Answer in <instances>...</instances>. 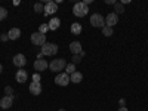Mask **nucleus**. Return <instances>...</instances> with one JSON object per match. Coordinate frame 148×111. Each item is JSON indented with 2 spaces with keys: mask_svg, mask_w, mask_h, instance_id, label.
<instances>
[{
  "mask_svg": "<svg viewBox=\"0 0 148 111\" xmlns=\"http://www.w3.org/2000/svg\"><path fill=\"white\" fill-rule=\"evenodd\" d=\"M71 61H73L74 65H77V64L82 62V56H80V55H73V59H71Z\"/></svg>",
  "mask_w": 148,
  "mask_h": 111,
  "instance_id": "5701e85b",
  "label": "nucleus"
},
{
  "mask_svg": "<svg viewBox=\"0 0 148 111\" xmlns=\"http://www.w3.org/2000/svg\"><path fill=\"white\" fill-rule=\"evenodd\" d=\"M3 71V67H2V64H0V73H2Z\"/></svg>",
  "mask_w": 148,
  "mask_h": 111,
  "instance_id": "473e14b6",
  "label": "nucleus"
},
{
  "mask_svg": "<svg viewBox=\"0 0 148 111\" xmlns=\"http://www.w3.org/2000/svg\"><path fill=\"white\" fill-rule=\"evenodd\" d=\"M105 3H107V5H116L114 0H105Z\"/></svg>",
  "mask_w": 148,
  "mask_h": 111,
  "instance_id": "c756f323",
  "label": "nucleus"
},
{
  "mask_svg": "<svg viewBox=\"0 0 148 111\" xmlns=\"http://www.w3.org/2000/svg\"><path fill=\"white\" fill-rule=\"evenodd\" d=\"M8 16V10L5 8H0V21H3Z\"/></svg>",
  "mask_w": 148,
  "mask_h": 111,
  "instance_id": "b1692460",
  "label": "nucleus"
},
{
  "mask_svg": "<svg viewBox=\"0 0 148 111\" xmlns=\"http://www.w3.org/2000/svg\"><path fill=\"white\" fill-rule=\"evenodd\" d=\"M58 111H65V110H64V108H61V110H58Z\"/></svg>",
  "mask_w": 148,
  "mask_h": 111,
  "instance_id": "72a5a7b5",
  "label": "nucleus"
},
{
  "mask_svg": "<svg viewBox=\"0 0 148 111\" xmlns=\"http://www.w3.org/2000/svg\"><path fill=\"white\" fill-rule=\"evenodd\" d=\"M49 68V64L46 59H36L34 61V70L36 71H45Z\"/></svg>",
  "mask_w": 148,
  "mask_h": 111,
  "instance_id": "1a4fd4ad",
  "label": "nucleus"
},
{
  "mask_svg": "<svg viewBox=\"0 0 148 111\" xmlns=\"http://www.w3.org/2000/svg\"><path fill=\"white\" fill-rule=\"evenodd\" d=\"M102 34L104 36H107V37H110V36H113V28H111V27H104L102 28Z\"/></svg>",
  "mask_w": 148,
  "mask_h": 111,
  "instance_id": "412c9836",
  "label": "nucleus"
},
{
  "mask_svg": "<svg viewBox=\"0 0 148 111\" xmlns=\"http://www.w3.org/2000/svg\"><path fill=\"white\" fill-rule=\"evenodd\" d=\"M70 30H71V33H73V34H80L83 28H82V24H79V22H74V24H71Z\"/></svg>",
  "mask_w": 148,
  "mask_h": 111,
  "instance_id": "a211bd4d",
  "label": "nucleus"
},
{
  "mask_svg": "<svg viewBox=\"0 0 148 111\" xmlns=\"http://www.w3.org/2000/svg\"><path fill=\"white\" fill-rule=\"evenodd\" d=\"M55 83L58 84V86H67L68 83H70V76L64 71V73H59L58 76L55 77Z\"/></svg>",
  "mask_w": 148,
  "mask_h": 111,
  "instance_id": "0eeeda50",
  "label": "nucleus"
},
{
  "mask_svg": "<svg viewBox=\"0 0 148 111\" xmlns=\"http://www.w3.org/2000/svg\"><path fill=\"white\" fill-rule=\"evenodd\" d=\"M8 37H9V40H16L21 37V30L19 28H10L9 33H8Z\"/></svg>",
  "mask_w": 148,
  "mask_h": 111,
  "instance_id": "2eb2a0df",
  "label": "nucleus"
},
{
  "mask_svg": "<svg viewBox=\"0 0 148 111\" xmlns=\"http://www.w3.org/2000/svg\"><path fill=\"white\" fill-rule=\"evenodd\" d=\"M47 25H49V30L55 31V30H58L59 25H61V19H59V18H52L51 21L47 22Z\"/></svg>",
  "mask_w": 148,
  "mask_h": 111,
  "instance_id": "dca6fc26",
  "label": "nucleus"
},
{
  "mask_svg": "<svg viewBox=\"0 0 148 111\" xmlns=\"http://www.w3.org/2000/svg\"><path fill=\"white\" fill-rule=\"evenodd\" d=\"M123 12H125V6H123L120 2H116V5H114V14L116 15H121Z\"/></svg>",
  "mask_w": 148,
  "mask_h": 111,
  "instance_id": "6ab92c4d",
  "label": "nucleus"
},
{
  "mask_svg": "<svg viewBox=\"0 0 148 111\" xmlns=\"http://www.w3.org/2000/svg\"><path fill=\"white\" fill-rule=\"evenodd\" d=\"M119 104H120V107H125V105H126V101H125V99H120Z\"/></svg>",
  "mask_w": 148,
  "mask_h": 111,
  "instance_id": "c85d7f7f",
  "label": "nucleus"
},
{
  "mask_svg": "<svg viewBox=\"0 0 148 111\" xmlns=\"http://www.w3.org/2000/svg\"><path fill=\"white\" fill-rule=\"evenodd\" d=\"M90 24L96 28H104L105 27V18L101 14H93L90 16Z\"/></svg>",
  "mask_w": 148,
  "mask_h": 111,
  "instance_id": "20e7f679",
  "label": "nucleus"
},
{
  "mask_svg": "<svg viewBox=\"0 0 148 111\" xmlns=\"http://www.w3.org/2000/svg\"><path fill=\"white\" fill-rule=\"evenodd\" d=\"M14 64H15V67L22 68L24 65L27 64V59H25V56H24L22 53H16V55L14 56Z\"/></svg>",
  "mask_w": 148,
  "mask_h": 111,
  "instance_id": "9b49d317",
  "label": "nucleus"
},
{
  "mask_svg": "<svg viewBox=\"0 0 148 111\" xmlns=\"http://www.w3.org/2000/svg\"><path fill=\"white\" fill-rule=\"evenodd\" d=\"M9 40V37H8V34H0V42H8Z\"/></svg>",
  "mask_w": 148,
  "mask_h": 111,
  "instance_id": "cd10ccee",
  "label": "nucleus"
},
{
  "mask_svg": "<svg viewBox=\"0 0 148 111\" xmlns=\"http://www.w3.org/2000/svg\"><path fill=\"white\" fill-rule=\"evenodd\" d=\"M58 12V5H56V2H46V5H45V12L43 14L46 15V16H49V15H53V14H56Z\"/></svg>",
  "mask_w": 148,
  "mask_h": 111,
  "instance_id": "423d86ee",
  "label": "nucleus"
},
{
  "mask_svg": "<svg viewBox=\"0 0 148 111\" xmlns=\"http://www.w3.org/2000/svg\"><path fill=\"white\" fill-rule=\"evenodd\" d=\"M31 43L36 45V46H43L46 43V36L42 34V33H39V31L33 33L31 34Z\"/></svg>",
  "mask_w": 148,
  "mask_h": 111,
  "instance_id": "39448f33",
  "label": "nucleus"
},
{
  "mask_svg": "<svg viewBox=\"0 0 148 111\" xmlns=\"http://www.w3.org/2000/svg\"><path fill=\"white\" fill-rule=\"evenodd\" d=\"M82 80H83V74L80 71H76V73H73L70 76V82L71 83H80Z\"/></svg>",
  "mask_w": 148,
  "mask_h": 111,
  "instance_id": "f3484780",
  "label": "nucleus"
},
{
  "mask_svg": "<svg viewBox=\"0 0 148 111\" xmlns=\"http://www.w3.org/2000/svg\"><path fill=\"white\" fill-rule=\"evenodd\" d=\"M65 73L68 74V76H71L73 73H76V65H74L73 62H71V64H67V67H65Z\"/></svg>",
  "mask_w": 148,
  "mask_h": 111,
  "instance_id": "aec40b11",
  "label": "nucleus"
},
{
  "mask_svg": "<svg viewBox=\"0 0 148 111\" xmlns=\"http://www.w3.org/2000/svg\"><path fill=\"white\" fill-rule=\"evenodd\" d=\"M40 79H42V77H40V74H39V73H34V74H33V82L40 83Z\"/></svg>",
  "mask_w": 148,
  "mask_h": 111,
  "instance_id": "bb28decb",
  "label": "nucleus"
},
{
  "mask_svg": "<svg viewBox=\"0 0 148 111\" xmlns=\"http://www.w3.org/2000/svg\"><path fill=\"white\" fill-rule=\"evenodd\" d=\"M14 98H15V95L14 96H3L2 99H0V107H2L3 110L10 108L12 107V102H14Z\"/></svg>",
  "mask_w": 148,
  "mask_h": 111,
  "instance_id": "9d476101",
  "label": "nucleus"
},
{
  "mask_svg": "<svg viewBox=\"0 0 148 111\" xmlns=\"http://www.w3.org/2000/svg\"><path fill=\"white\" fill-rule=\"evenodd\" d=\"M30 92H31V95H40L42 93V84L40 83H37V82H33V83H30Z\"/></svg>",
  "mask_w": 148,
  "mask_h": 111,
  "instance_id": "4468645a",
  "label": "nucleus"
},
{
  "mask_svg": "<svg viewBox=\"0 0 148 111\" xmlns=\"http://www.w3.org/2000/svg\"><path fill=\"white\" fill-rule=\"evenodd\" d=\"M5 93H6V96H14V89H12L10 86H6V88H5Z\"/></svg>",
  "mask_w": 148,
  "mask_h": 111,
  "instance_id": "a878e982",
  "label": "nucleus"
},
{
  "mask_svg": "<svg viewBox=\"0 0 148 111\" xmlns=\"http://www.w3.org/2000/svg\"><path fill=\"white\" fill-rule=\"evenodd\" d=\"M67 67V61L64 58H58V59H53L51 64H49V68H51V71H55V73H59L65 70Z\"/></svg>",
  "mask_w": 148,
  "mask_h": 111,
  "instance_id": "f03ea898",
  "label": "nucleus"
},
{
  "mask_svg": "<svg viewBox=\"0 0 148 111\" xmlns=\"http://www.w3.org/2000/svg\"><path fill=\"white\" fill-rule=\"evenodd\" d=\"M42 53H43V56L46 55V56H52V55H56L58 53V45H55V43H45L43 46H42Z\"/></svg>",
  "mask_w": 148,
  "mask_h": 111,
  "instance_id": "7ed1b4c3",
  "label": "nucleus"
},
{
  "mask_svg": "<svg viewBox=\"0 0 148 111\" xmlns=\"http://www.w3.org/2000/svg\"><path fill=\"white\" fill-rule=\"evenodd\" d=\"M88 12H89V8L86 6L83 2H77V3H74V6H73V14L76 15V16L83 18V16L88 15Z\"/></svg>",
  "mask_w": 148,
  "mask_h": 111,
  "instance_id": "f257e3e1",
  "label": "nucleus"
},
{
  "mask_svg": "<svg viewBox=\"0 0 148 111\" xmlns=\"http://www.w3.org/2000/svg\"><path fill=\"white\" fill-rule=\"evenodd\" d=\"M70 51L73 55H80V52L83 51L82 49V43L80 42H71L70 43Z\"/></svg>",
  "mask_w": 148,
  "mask_h": 111,
  "instance_id": "f8f14e48",
  "label": "nucleus"
},
{
  "mask_svg": "<svg viewBox=\"0 0 148 111\" xmlns=\"http://www.w3.org/2000/svg\"><path fill=\"white\" fill-rule=\"evenodd\" d=\"M47 30H49V25H47V24H42V25L39 27V33H42V34H45Z\"/></svg>",
  "mask_w": 148,
  "mask_h": 111,
  "instance_id": "393cba45",
  "label": "nucleus"
},
{
  "mask_svg": "<svg viewBox=\"0 0 148 111\" xmlns=\"http://www.w3.org/2000/svg\"><path fill=\"white\" fill-rule=\"evenodd\" d=\"M15 79H16V82L18 83H25L27 82V79H28V74H27V71L25 70H18L16 71V76H15Z\"/></svg>",
  "mask_w": 148,
  "mask_h": 111,
  "instance_id": "ddd939ff",
  "label": "nucleus"
},
{
  "mask_svg": "<svg viewBox=\"0 0 148 111\" xmlns=\"http://www.w3.org/2000/svg\"><path fill=\"white\" fill-rule=\"evenodd\" d=\"M119 111H129V110H127L126 107H120V108H119Z\"/></svg>",
  "mask_w": 148,
  "mask_h": 111,
  "instance_id": "2f4dec72",
  "label": "nucleus"
},
{
  "mask_svg": "<svg viewBox=\"0 0 148 111\" xmlns=\"http://www.w3.org/2000/svg\"><path fill=\"white\" fill-rule=\"evenodd\" d=\"M117 22H119V15H116L114 12H111V14L107 15V18H105V25H107V27L113 28Z\"/></svg>",
  "mask_w": 148,
  "mask_h": 111,
  "instance_id": "6e6552de",
  "label": "nucleus"
},
{
  "mask_svg": "<svg viewBox=\"0 0 148 111\" xmlns=\"http://www.w3.org/2000/svg\"><path fill=\"white\" fill-rule=\"evenodd\" d=\"M34 12H37V14H39V12H45V6L42 3H36L34 5Z\"/></svg>",
  "mask_w": 148,
  "mask_h": 111,
  "instance_id": "4be33fe9",
  "label": "nucleus"
},
{
  "mask_svg": "<svg viewBox=\"0 0 148 111\" xmlns=\"http://www.w3.org/2000/svg\"><path fill=\"white\" fill-rule=\"evenodd\" d=\"M83 3H84L86 6H88V5H90V3H92V0H84V2H83Z\"/></svg>",
  "mask_w": 148,
  "mask_h": 111,
  "instance_id": "7c9ffc66",
  "label": "nucleus"
}]
</instances>
